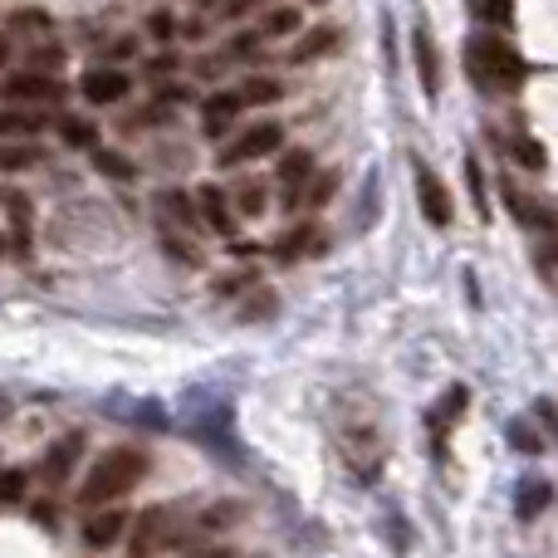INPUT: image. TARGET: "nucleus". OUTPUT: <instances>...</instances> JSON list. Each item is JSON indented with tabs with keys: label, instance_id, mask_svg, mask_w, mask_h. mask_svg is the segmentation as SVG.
<instances>
[{
	"label": "nucleus",
	"instance_id": "1",
	"mask_svg": "<svg viewBox=\"0 0 558 558\" xmlns=\"http://www.w3.org/2000/svg\"><path fill=\"white\" fill-rule=\"evenodd\" d=\"M328 426H333L338 456H343L348 471L357 481H377L387 461V441H383V416H377L373 392H363V387L338 392L333 407H328Z\"/></svg>",
	"mask_w": 558,
	"mask_h": 558
},
{
	"label": "nucleus",
	"instance_id": "2",
	"mask_svg": "<svg viewBox=\"0 0 558 558\" xmlns=\"http://www.w3.org/2000/svg\"><path fill=\"white\" fill-rule=\"evenodd\" d=\"M465 74L490 94H510L524 84V59L500 29H485V35L465 39Z\"/></svg>",
	"mask_w": 558,
	"mask_h": 558
},
{
	"label": "nucleus",
	"instance_id": "3",
	"mask_svg": "<svg viewBox=\"0 0 558 558\" xmlns=\"http://www.w3.org/2000/svg\"><path fill=\"white\" fill-rule=\"evenodd\" d=\"M143 475H147V456L133 451V446H113V451L98 456L94 471L84 475V485H78V505H84V510H94V505L123 500V495L133 490Z\"/></svg>",
	"mask_w": 558,
	"mask_h": 558
},
{
	"label": "nucleus",
	"instance_id": "4",
	"mask_svg": "<svg viewBox=\"0 0 558 558\" xmlns=\"http://www.w3.org/2000/svg\"><path fill=\"white\" fill-rule=\"evenodd\" d=\"M5 98L10 104H35V108H49L64 98V84L54 78V69H15L5 78Z\"/></svg>",
	"mask_w": 558,
	"mask_h": 558
},
{
	"label": "nucleus",
	"instance_id": "5",
	"mask_svg": "<svg viewBox=\"0 0 558 558\" xmlns=\"http://www.w3.org/2000/svg\"><path fill=\"white\" fill-rule=\"evenodd\" d=\"M279 143H284V128L255 123V128H245L231 147H221V167H241V162H255V157H270V153H279Z\"/></svg>",
	"mask_w": 558,
	"mask_h": 558
},
{
	"label": "nucleus",
	"instance_id": "6",
	"mask_svg": "<svg viewBox=\"0 0 558 558\" xmlns=\"http://www.w3.org/2000/svg\"><path fill=\"white\" fill-rule=\"evenodd\" d=\"M416 206H422V216L436 226V231H446V226H451V216H456L451 192H446V182L426 162H416Z\"/></svg>",
	"mask_w": 558,
	"mask_h": 558
},
{
	"label": "nucleus",
	"instance_id": "7",
	"mask_svg": "<svg viewBox=\"0 0 558 558\" xmlns=\"http://www.w3.org/2000/svg\"><path fill=\"white\" fill-rule=\"evenodd\" d=\"M78 88H84V98H88L94 108H113V104H123V98H128L133 78H128L118 64H98V69H88Z\"/></svg>",
	"mask_w": 558,
	"mask_h": 558
},
{
	"label": "nucleus",
	"instance_id": "8",
	"mask_svg": "<svg viewBox=\"0 0 558 558\" xmlns=\"http://www.w3.org/2000/svg\"><path fill=\"white\" fill-rule=\"evenodd\" d=\"M78 456H84V436H78V432L59 436V441L45 451V461H39V485H49V490H59V485L69 481V471H74V465H78Z\"/></svg>",
	"mask_w": 558,
	"mask_h": 558
},
{
	"label": "nucleus",
	"instance_id": "9",
	"mask_svg": "<svg viewBox=\"0 0 558 558\" xmlns=\"http://www.w3.org/2000/svg\"><path fill=\"white\" fill-rule=\"evenodd\" d=\"M245 98H241V88H221V94H211L202 104V123H206V137H226L235 128V118L245 113Z\"/></svg>",
	"mask_w": 558,
	"mask_h": 558
},
{
	"label": "nucleus",
	"instance_id": "10",
	"mask_svg": "<svg viewBox=\"0 0 558 558\" xmlns=\"http://www.w3.org/2000/svg\"><path fill=\"white\" fill-rule=\"evenodd\" d=\"M465 402H471V392H465V387H451V392H446V402H441V407H432V412H426V432H432L436 461H446V436H451V426L461 422Z\"/></svg>",
	"mask_w": 558,
	"mask_h": 558
},
{
	"label": "nucleus",
	"instance_id": "11",
	"mask_svg": "<svg viewBox=\"0 0 558 558\" xmlns=\"http://www.w3.org/2000/svg\"><path fill=\"white\" fill-rule=\"evenodd\" d=\"M314 182V153H284L279 157V186H284L289 206H304V186Z\"/></svg>",
	"mask_w": 558,
	"mask_h": 558
},
{
	"label": "nucleus",
	"instance_id": "12",
	"mask_svg": "<svg viewBox=\"0 0 558 558\" xmlns=\"http://www.w3.org/2000/svg\"><path fill=\"white\" fill-rule=\"evenodd\" d=\"M196 202H202V216H206V226H211L216 235H231L235 231V206H231V196L221 192V186H196Z\"/></svg>",
	"mask_w": 558,
	"mask_h": 558
},
{
	"label": "nucleus",
	"instance_id": "13",
	"mask_svg": "<svg viewBox=\"0 0 558 558\" xmlns=\"http://www.w3.org/2000/svg\"><path fill=\"white\" fill-rule=\"evenodd\" d=\"M5 216H10V255L25 260V251H29V196L15 192V186L5 192Z\"/></svg>",
	"mask_w": 558,
	"mask_h": 558
},
{
	"label": "nucleus",
	"instance_id": "14",
	"mask_svg": "<svg viewBox=\"0 0 558 558\" xmlns=\"http://www.w3.org/2000/svg\"><path fill=\"white\" fill-rule=\"evenodd\" d=\"M554 505V485L539 481V475H530V481H520V490H514V514H520L524 524L539 520L544 510Z\"/></svg>",
	"mask_w": 558,
	"mask_h": 558
},
{
	"label": "nucleus",
	"instance_id": "15",
	"mask_svg": "<svg viewBox=\"0 0 558 558\" xmlns=\"http://www.w3.org/2000/svg\"><path fill=\"white\" fill-rule=\"evenodd\" d=\"M123 534H128V514L123 510H104V514H94V520L84 524V544H88V549H113Z\"/></svg>",
	"mask_w": 558,
	"mask_h": 558
},
{
	"label": "nucleus",
	"instance_id": "16",
	"mask_svg": "<svg viewBox=\"0 0 558 558\" xmlns=\"http://www.w3.org/2000/svg\"><path fill=\"white\" fill-rule=\"evenodd\" d=\"M45 123H49V118H45V108H35V104H10L5 108V113H0V133H5V137H25V133H45Z\"/></svg>",
	"mask_w": 558,
	"mask_h": 558
},
{
	"label": "nucleus",
	"instance_id": "17",
	"mask_svg": "<svg viewBox=\"0 0 558 558\" xmlns=\"http://www.w3.org/2000/svg\"><path fill=\"white\" fill-rule=\"evenodd\" d=\"M167 544V510H147L137 520V539H133V558H147L153 549Z\"/></svg>",
	"mask_w": 558,
	"mask_h": 558
},
{
	"label": "nucleus",
	"instance_id": "18",
	"mask_svg": "<svg viewBox=\"0 0 558 558\" xmlns=\"http://www.w3.org/2000/svg\"><path fill=\"white\" fill-rule=\"evenodd\" d=\"M265 206H270V186L260 182V177H245V182H235V211L241 216H265Z\"/></svg>",
	"mask_w": 558,
	"mask_h": 558
},
{
	"label": "nucleus",
	"instance_id": "19",
	"mask_svg": "<svg viewBox=\"0 0 558 558\" xmlns=\"http://www.w3.org/2000/svg\"><path fill=\"white\" fill-rule=\"evenodd\" d=\"M333 45H338V29L333 25H318V29H308V35L299 39L289 59H294V64H308V59H324Z\"/></svg>",
	"mask_w": 558,
	"mask_h": 558
},
{
	"label": "nucleus",
	"instance_id": "20",
	"mask_svg": "<svg viewBox=\"0 0 558 558\" xmlns=\"http://www.w3.org/2000/svg\"><path fill=\"white\" fill-rule=\"evenodd\" d=\"M416 74H422V88L426 94H436L441 88V69H436V45L426 29H416Z\"/></svg>",
	"mask_w": 558,
	"mask_h": 558
},
{
	"label": "nucleus",
	"instance_id": "21",
	"mask_svg": "<svg viewBox=\"0 0 558 558\" xmlns=\"http://www.w3.org/2000/svg\"><path fill=\"white\" fill-rule=\"evenodd\" d=\"M196 206H202V202H196V196H186V192H162V196H157V211H167L177 226H186V231H196Z\"/></svg>",
	"mask_w": 558,
	"mask_h": 558
},
{
	"label": "nucleus",
	"instance_id": "22",
	"mask_svg": "<svg viewBox=\"0 0 558 558\" xmlns=\"http://www.w3.org/2000/svg\"><path fill=\"white\" fill-rule=\"evenodd\" d=\"M279 94H284V88H279V78H270V74H255V78H245V84H241V98L251 108L279 104Z\"/></svg>",
	"mask_w": 558,
	"mask_h": 558
},
{
	"label": "nucleus",
	"instance_id": "23",
	"mask_svg": "<svg viewBox=\"0 0 558 558\" xmlns=\"http://www.w3.org/2000/svg\"><path fill=\"white\" fill-rule=\"evenodd\" d=\"M59 137H64L69 147H84V153L98 147V128L88 123V118H59Z\"/></svg>",
	"mask_w": 558,
	"mask_h": 558
},
{
	"label": "nucleus",
	"instance_id": "24",
	"mask_svg": "<svg viewBox=\"0 0 558 558\" xmlns=\"http://www.w3.org/2000/svg\"><path fill=\"white\" fill-rule=\"evenodd\" d=\"M471 10H475V20L490 29H505L514 20V0H471Z\"/></svg>",
	"mask_w": 558,
	"mask_h": 558
},
{
	"label": "nucleus",
	"instance_id": "25",
	"mask_svg": "<svg viewBox=\"0 0 558 558\" xmlns=\"http://www.w3.org/2000/svg\"><path fill=\"white\" fill-rule=\"evenodd\" d=\"M294 29H299V10L294 5H275L270 15L260 20V35L265 39H284V35H294Z\"/></svg>",
	"mask_w": 558,
	"mask_h": 558
},
{
	"label": "nucleus",
	"instance_id": "26",
	"mask_svg": "<svg viewBox=\"0 0 558 558\" xmlns=\"http://www.w3.org/2000/svg\"><path fill=\"white\" fill-rule=\"evenodd\" d=\"M333 192H338V172H318L314 182L304 186V206L308 211H318L324 202H333Z\"/></svg>",
	"mask_w": 558,
	"mask_h": 558
},
{
	"label": "nucleus",
	"instance_id": "27",
	"mask_svg": "<svg viewBox=\"0 0 558 558\" xmlns=\"http://www.w3.org/2000/svg\"><path fill=\"white\" fill-rule=\"evenodd\" d=\"M510 153H514V162H520V167H530V172H539V167H544V147L534 143V137H514V143H510Z\"/></svg>",
	"mask_w": 558,
	"mask_h": 558
},
{
	"label": "nucleus",
	"instance_id": "28",
	"mask_svg": "<svg viewBox=\"0 0 558 558\" xmlns=\"http://www.w3.org/2000/svg\"><path fill=\"white\" fill-rule=\"evenodd\" d=\"M510 446H514L520 456H539V451H544V441L530 432V422H510Z\"/></svg>",
	"mask_w": 558,
	"mask_h": 558
},
{
	"label": "nucleus",
	"instance_id": "29",
	"mask_svg": "<svg viewBox=\"0 0 558 558\" xmlns=\"http://www.w3.org/2000/svg\"><path fill=\"white\" fill-rule=\"evenodd\" d=\"M10 29H15V35H45L49 15H45V10H20V15L10 20Z\"/></svg>",
	"mask_w": 558,
	"mask_h": 558
},
{
	"label": "nucleus",
	"instance_id": "30",
	"mask_svg": "<svg viewBox=\"0 0 558 558\" xmlns=\"http://www.w3.org/2000/svg\"><path fill=\"white\" fill-rule=\"evenodd\" d=\"M94 162H98V172L133 182V162H128V157H118V153H98V147H94Z\"/></svg>",
	"mask_w": 558,
	"mask_h": 558
},
{
	"label": "nucleus",
	"instance_id": "31",
	"mask_svg": "<svg viewBox=\"0 0 558 558\" xmlns=\"http://www.w3.org/2000/svg\"><path fill=\"white\" fill-rule=\"evenodd\" d=\"M465 182H471L475 211H481V216H490V206H485V182H481V162H475V157H465Z\"/></svg>",
	"mask_w": 558,
	"mask_h": 558
},
{
	"label": "nucleus",
	"instance_id": "32",
	"mask_svg": "<svg viewBox=\"0 0 558 558\" xmlns=\"http://www.w3.org/2000/svg\"><path fill=\"white\" fill-rule=\"evenodd\" d=\"M29 162H39V147H5V153H0L5 172H20V167H29Z\"/></svg>",
	"mask_w": 558,
	"mask_h": 558
},
{
	"label": "nucleus",
	"instance_id": "33",
	"mask_svg": "<svg viewBox=\"0 0 558 558\" xmlns=\"http://www.w3.org/2000/svg\"><path fill=\"white\" fill-rule=\"evenodd\" d=\"M147 35H153V39H172L177 35L172 10H153V15H147Z\"/></svg>",
	"mask_w": 558,
	"mask_h": 558
},
{
	"label": "nucleus",
	"instance_id": "34",
	"mask_svg": "<svg viewBox=\"0 0 558 558\" xmlns=\"http://www.w3.org/2000/svg\"><path fill=\"white\" fill-rule=\"evenodd\" d=\"M308 245H318L314 241V226H299L294 235H284V241H279V255H299V251H308Z\"/></svg>",
	"mask_w": 558,
	"mask_h": 558
},
{
	"label": "nucleus",
	"instance_id": "35",
	"mask_svg": "<svg viewBox=\"0 0 558 558\" xmlns=\"http://www.w3.org/2000/svg\"><path fill=\"white\" fill-rule=\"evenodd\" d=\"M5 500H10V505L25 500V471H15V465L5 471Z\"/></svg>",
	"mask_w": 558,
	"mask_h": 558
},
{
	"label": "nucleus",
	"instance_id": "36",
	"mask_svg": "<svg viewBox=\"0 0 558 558\" xmlns=\"http://www.w3.org/2000/svg\"><path fill=\"white\" fill-rule=\"evenodd\" d=\"M534 416H539L544 432H549L554 441H558V407H554V402H534Z\"/></svg>",
	"mask_w": 558,
	"mask_h": 558
},
{
	"label": "nucleus",
	"instance_id": "37",
	"mask_svg": "<svg viewBox=\"0 0 558 558\" xmlns=\"http://www.w3.org/2000/svg\"><path fill=\"white\" fill-rule=\"evenodd\" d=\"M137 54V39L133 35H123V39H113V45H108V59H113V64H118V59H133Z\"/></svg>",
	"mask_w": 558,
	"mask_h": 558
},
{
	"label": "nucleus",
	"instance_id": "38",
	"mask_svg": "<svg viewBox=\"0 0 558 558\" xmlns=\"http://www.w3.org/2000/svg\"><path fill=\"white\" fill-rule=\"evenodd\" d=\"M172 69H177V59H172V54H162V59H153V64H147V74L157 78V74H172Z\"/></svg>",
	"mask_w": 558,
	"mask_h": 558
},
{
	"label": "nucleus",
	"instance_id": "39",
	"mask_svg": "<svg viewBox=\"0 0 558 558\" xmlns=\"http://www.w3.org/2000/svg\"><path fill=\"white\" fill-rule=\"evenodd\" d=\"M251 5H255V0H226V15L235 20V15H245V10H251Z\"/></svg>",
	"mask_w": 558,
	"mask_h": 558
},
{
	"label": "nucleus",
	"instance_id": "40",
	"mask_svg": "<svg viewBox=\"0 0 558 558\" xmlns=\"http://www.w3.org/2000/svg\"><path fill=\"white\" fill-rule=\"evenodd\" d=\"M196 5H216V0H196Z\"/></svg>",
	"mask_w": 558,
	"mask_h": 558
}]
</instances>
